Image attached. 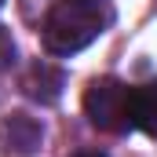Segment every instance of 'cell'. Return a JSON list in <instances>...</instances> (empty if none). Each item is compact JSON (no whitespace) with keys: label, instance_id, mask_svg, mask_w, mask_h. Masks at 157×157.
<instances>
[{"label":"cell","instance_id":"obj_5","mask_svg":"<svg viewBox=\"0 0 157 157\" xmlns=\"http://www.w3.org/2000/svg\"><path fill=\"white\" fill-rule=\"evenodd\" d=\"M132 128L157 135V80L132 88Z\"/></svg>","mask_w":157,"mask_h":157},{"label":"cell","instance_id":"obj_3","mask_svg":"<svg viewBox=\"0 0 157 157\" xmlns=\"http://www.w3.org/2000/svg\"><path fill=\"white\" fill-rule=\"evenodd\" d=\"M40 139H44L40 121L26 117V113H11L0 121V150L7 154H29L40 146Z\"/></svg>","mask_w":157,"mask_h":157},{"label":"cell","instance_id":"obj_6","mask_svg":"<svg viewBox=\"0 0 157 157\" xmlns=\"http://www.w3.org/2000/svg\"><path fill=\"white\" fill-rule=\"evenodd\" d=\"M11 59H15V44H11V37H7V29L0 26V70H4Z\"/></svg>","mask_w":157,"mask_h":157},{"label":"cell","instance_id":"obj_1","mask_svg":"<svg viewBox=\"0 0 157 157\" xmlns=\"http://www.w3.org/2000/svg\"><path fill=\"white\" fill-rule=\"evenodd\" d=\"M113 0H59L48 7L40 40L51 55H77L113 26Z\"/></svg>","mask_w":157,"mask_h":157},{"label":"cell","instance_id":"obj_4","mask_svg":"<svg viewBox=\"0 0 157 157\" xmlns=\"http://www.w3.org/2000/svg\"><path fill=\"white\" fill-rule=\"evenodd\" d=\"M62 70H55L51 62H33L29 66V73L22 77V91L29 95V99H37L44 106H51V102H59V95H62Z\"/></svg>","mask_w":157,"mask_h":157},{"label":"cell","instance_id":"obj_2","mask_svg":"<svg viewBox=\"0 0 157 157\" xmlns=\"http://www.w3.org/2000/svg\"><path fill=\"white\" fill-rule=\"evenodd\" d=\"M84 113L91 121V128L124 135L132 128V84H124L117 77L91 80L84 91Z\"/></svg>","mask_w":157,"mask_h":157},{"label":"cell","instance_id":"obj_7","mask_svg":"<svg viewBox=\"0 0 157 157\" xmlns=\"http://www.w3.org/2000/svg\"><path fill=\"white\" fill-rule=\"evenodd\" d=\"M73 157H106V154H99V150H80V154H73Z\"/></svg>","mask_w":157,"mask_h":157},{"label":"cell","instance_id":"obj_8","mask_svg":"<svg viewBox=\"0 0 157 157\" xmlns=\"http://www.w3.org/2000/svg\"><path fill=\"white\" fill-rule=\"evenodd\" d=\"M0 4H4V0H0Z\"/></svg>","mask_w":157,"mask_h":157}]
</instances>
